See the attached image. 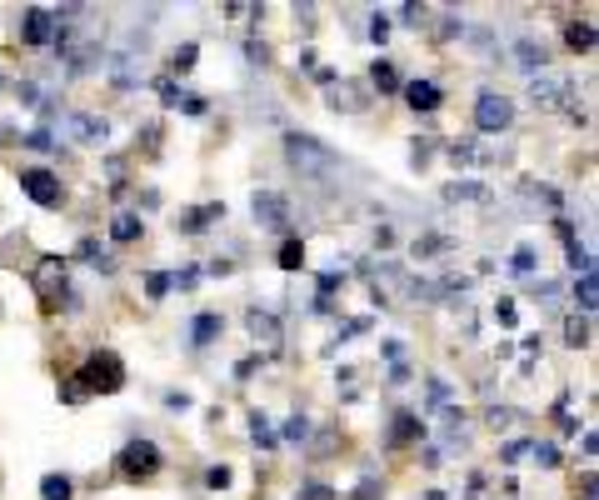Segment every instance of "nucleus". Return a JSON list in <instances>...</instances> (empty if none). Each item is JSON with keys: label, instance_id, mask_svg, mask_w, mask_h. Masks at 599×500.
<instances>
[{"label": "nucleus", "instance_id": "1", "mask_svg": "<svg viewBox=\"0 0 599 500\" xmlns=\"http://www.w3.org/2000/svg\"><path fill=\"white\" fill-rule=\"evenodd\" d=\"M285 160L306 180H325L330 170H340V155L330 151V145H320L315 135H300V131L285 135Z\"/></svg>", "mask_w": 599, "mask_h": 500}, {"label": "nucleus", "instance_id": "2", "mask_svg": "<svg viewBox=\"0 0 599 500\" xmlns=\"http://www.w3.org/2000/svg\"><path fill=\"white\" fill-rule=\"evenodd\" d=\"M75 381L85 385V395H116L125 391V360L116 350H91L81 360V370H75Z\"/></svg>", "mask_w": 599, "mask_h": 500}, {"label": "nucleus", "instance_id": "3", "mask_svg": "<svg viewBox=\"0 0 599 500\" xmlns=\"http://www.w3.org/2000/svg\"><path fill=\"white\" fill-rule=\"evenodd\" d=\"M160 445L155 441H130L125 451L116 455V476L125 480V486H141V480H155L160 476Z\"/></svg>", "mask_w": 599, "mask_h": 500}, {"label": "nucleus", "instance_id": "4", "mask_svg": "<svg viewBox=\"0 0 599 500\" xmlns=\"http://www.w3.org/2000/svg\"><path fill=\"white\" fill-rule=\"evenodd\" d=\"M475 126H480V135H500L515 126V106H510V96H500V91H480V100H475Z\"/></svg>", "mask_w": 599, "mask_h": 500}, {"label": "nucleus", "instance_id": "5", "mask_svg": "<svg viewBox=\"0 0 599 500\" xmlns=\"http://www.w3.org/2000/svg\"><path fill=\"white\" fill-rule=\"evenodd\" d=\"M31 286H36V296L46 300V306H56V300L65 296V286H71V275H65V261H60V255H40L36 271H31Z\"/></svg>", "mask_w": 599, "mask_h": 500}, {"label": "nucleus", "instance_id": "6", "mask_svg": "<svg viewBox=\"0 0 599 500\" xmlns=\"http://www.w3.org/2000/svg\"><path fill=\"white\" fill-rule=\"evenodd\" d=\"M15 176H21V191L31 195L36 205H60V176H56V170L25 166V170H15Z\"/></svg>", "mask_w": 599, "mask_h": 500}, {"label": "nucleus", "instance_id": "7", "mask_svg": "<svg viewBox=\"0 0 599 500\" xmlns=\"http://www.w3.org/2000/svg\"><path fill=\"white\" fill-rule=\"evenodd\" d=\"M56 11H50V5H31V11H25V21H21V40L31 50H40V46H50V40H56Z\"/></svg>", "mask_w": 599, "mask_h": 500}, {"label": "nucleus", "instance_id": "8", "mask_svg": "<svg viewBox=\"0 0 599 500\" xmlns=\"http://www.w3.org/2000/svg\"><path fill=\"white\" fill-rule=\"evenodd\" d=\"M255 226L260 230H290V201L280 191H255Z\"/></svg>", "mask_w": 599, "mask_h": 500}, {"label": "nucleus", "instance_id": "9", "mask_svg": "<svg viewBox=\"0 0 599 500\" xmlns=\"http://www.w3.org/2000/svg\"><path fill=\"white\" fill-rule=\"evenodd\" d=\"M570 91H575V81L570 75H550V71H540L535 85H529L535 106H570Z\"/></svg>", "mask_w": 599, "mask_h": 500}, {"label": "nucleus", "instance_id": "10", "mask_svg": "<svg viewBox=\"0 0 599 500\" xmlns=\"http://www.w3.org/2000/svg\"><path fill=\"white\" fill-rule=\"evenodd\" d=\"M405 91V106L415 110V116H430V110H440V100H445V91H440L435 81H410V85H399Z\"/></svg>", "mask_w": 599, "mask_h": 500}, {"label": "nucleus", "instance_id": "11", "mask_svg": "<svg viewBox=\"0 0 599 500\" xmlns=\"http://www.w3.org/2000/svg\"><path fill=\"white\" fill-rule=\"evenodd\" d=\"M65 126H71V135L81 145H106V135H110V126L100 116H85V110H71L65 116Z\"/></svg>", "mask_w": 599, "mask_h": 500}, {"label": "nucleus", "instance_id": "12", "mask_svg": "<svg viewBox=\"0 0 599 500\" xmlns=\"http://www.w3.org/2000/svg\"><path fill=\"white\" fill-rule=\"evenodd\" d=\"M440 195L450 205H490V186H480V180H450Z\"/></svg>", "mask_w": 599, "mask_h": 500}, {"label": "nucleus", "instance_id": "13", "mask_svg": "<svg viewBox=\"0 0 599 500\" xmlns=\"http://www.w3.org/2000/svg\"><path fill=\"white\" fill-rule=\"evenodd\" d=\"M245 325H250V335H255V341H265V350L280 346V321H275L271 310H250Z\"/></svg>", "mask_w": 599, "mask_h": 500}, {"label": "nucleus", "instance_id": "14", "mask_svg": "<svg viewBox=\"0 0 599 500\" xmlns=\"http://www.w3.org/2000/svg\"><path fill=\"white\" fill-rule=\"evenodd\" d=\"M220 215H225V205H220V201H211V205H195V211H190V215H180L176 226L185 230V236H195V230L215 226V221H220Z\"/></svg>", "mask_w": 599, "mask_h": 500}, {"label": "nucleus", "instance_id": "15", "mask_svg": "<svg viewBox=\"0 0 599 500\" xmlns=\"http://www.w3.org/2000/svg\"><path fill=\"white\" fill-rule=\"evenodd\" d=\"M564 46L575 50V56H589V50H595V25H589V21H570V25H564Z\"/></svg>", "mask_w": 599, "mask_h": 500}, {"label": "nucleus", "instance_id": "16", "mask_svg": "<svg viewBox=\"0 0 599 500\" xmlns=\"http://www.w3.org/2000/svg\"><path fill=\"white\" fill-rule=\"evenodd\" d=\"M424 436V426H420V416L415 410H399L395 416V426H390V445H405V441H420Z\"/></svg>", "mask_w": 599, "mask_h": 500}, {"label": "nucleus", "instance_id": "17", "mask_svg": "<svg viewBox=\"0 0 599 500\" xmlns=\"http://www.w3.org/2000/svg\"><path fill=\"white\" fill-rule=\"evenodd\" d=\"M370 85H375V96H399V71L390 60H375L370 66Z\"/></svg>", "mask_w": 599, "mask_h": 500}, {"label": "nucleus", "instance_id": "18", "mask_svg": "<svg viewBox=\"0 0 599 500\" xmlns=\"http://www.w3.org/2000/svg\"><path fill=\"white\" fill-rule=\"evenodd\" d=\"M220 331H225V321L205 310V316H195V321H190V346H211V341H215Z\"/></svg>", "mask_w": 599, "mask_h": 500}, {"label": "nucleus", "instance_id": "19", "mask_svg": "<svg viewBox=\"0 0 599 500\" xmlns=\"http://www.w3.org/2000/svg\"><path fill=\"white\" fill-rule=\"evenodd\" d=\"M355 91H360V85H340V91H330L325 106L330 110H364V106H370V96H355Z\"/></svg>", "mask_w": 599, "mask_h": 500}, {"label": "nucleus", "instance_id": "20", "mask_svg": "<svg viewBox=\"0 0 599 500\" xmlns=\"http://www.w3.org/2000/svg\"><path fill=\"white\" fill-rule=\"evenodd\" d=\"M110 240H120V246H125V240H141V215H116V221H110Z\"/></svg>", "mask_w": 599, "mask_h": 500}, {"label": "nucleus", "instance_id": "21", "mask_svg": "<svg viewBox=\"0 0 599 500\" xmlns=\"http://www.w3.org/2000/svg\"><path fill=\"white\" fill-rule=\"evenodd\" d=\"M71 476H46L40 480V500H71Z\"/></svg>", "mask_w": 599, "mask_h": 500}, {"label": "nucleus", "instance_id": "22", "mask_svg": "<svg viewBox=\"0 0 599 500\" xmlns=\"http://www.w3.org/2000/svg\"><path fill=\"white\" fill-rule=\"evenodd\" d=\"M515 60L525 66V71H544V50L535 46V40H519V46H515Z\"/></svg>", "mask_w": 599, "mask_h": 500}, {"label": "nucleus", "instance_id": "23", "mask_svg": "<svg viewBox=\"0 0 599 500\" xmlns=\"http://www.w3.org/2000/svg\"><path fill=\"white\" fill-rule=\"evenodd\" d=\"M250 436H255V445H260V451H275V426H271V420H265V416H260V410H255V416H250Z\"/></svg>", "mask_w": 599, "mask_h": 500}, {"label": "nucleus", "instance_id": "24", "mask_svg": "<svg viewBox=\"0 0 599 500\" xmlns=\"http://www.w3.org/2000/svg\"><path fill=\"white\" fill-rule=\"evenodd\" d=\"M275 261H280V271H300V265H306V246H300V240H285Z\"/></svg>", "mask_w": 599, "mask_h": 500}, {"label": "nucleus", "instance_id": "25", "mask_svg": "<svg viewBox=\"0 0 599 500\" xmlns=\"http://www.w3.org/2000/svg\"><path fill=\"white\" fill-rule=\"evenodd\" d=\"M445 250H450L445 236H420L415 240V255H424V261H430V255H445Z\"/></svg>", "mask_w": 599, "mask_h": 500}, {"label": "nucleus", "instance_id": "26", "mask_svg": "<svg viewBox=\"0 0 599 500\" xmlns=\"http://www.w3.org/2000/svg\"><path fill=\"white\" fill-rule=\"evenodd\" d=\"M595 271H589V275H579V290H575V300H579V310H585V316H589V310H595Z\"/></svg>", "mask_w": 599, "mask_h": 500}, {"label": "nucleus", "instance_id": "27", "mask_svg": "<svg viewBox=\"0 0 599 500\" xmlns=\"http://www.w3.org/2000/svg\"><path fill=\"white\" fill-rule=\"evenodd\" d=\"M60 401H65V405H85L91 395H85V385L71 376V381H60Z\"/></svg>", "mask_w": 599, "mask_h": 500}, {"label": "nucleus", "instance_id": "28", "mask_svg": "<svg viewBox=\"0 0 599 500\" xmlns=\"http://www.w3.org/2000/svg\"><path fill=\"white\" fill-rule=\"evenodd\" d=\"M195 60H200V46H180V50H176V60H170V66H176L180 75H185V71H195Z\"/></svg>", "mask_w": 599, "mask_h": 500}, {"label": "nucleus", "instance_id": "29", "mask_svg": "<svg viewBox=\"0 0 599 500\" xmlns=\"http://www.w3.org/2000/svg\"><path fill=\"white\" fill-rule=\"evenodd\" d=\"M350 500H385V486H380V480H360V486L350 490Z\"/></svg>", "mask_w": 599, "mask_h": 500}, {"label": "nucleus", "instance_id": "30", "mask_svg": "<svg viewBox=\"0 0 599 500\" xmlns=\"http://www.w3.org/2000/svg\"><path fill=\"white\" fill-rule=\"evenodd\" d=\"M300 500H340V496H335V486H325V480H310V486L300 490Z\"/></svg>", "mask_w": 599, "mask_h": 500}, {"label": "nucleus", "instance_id": "31", "mask_svg": "<svg viewBox=\"0 0 599 500\" xmlns=\"http://www.w3.org/2000/svg\"><path fill=\"white\" fill-rule=\"evenodd\" d=\"M165 290H170V275H165V271L145 275V296H151V300H160V296H165Z\"/></svg>", "mask_w": 599, "mask_h": 500}, {"label": "nucleus", "instance_id": "32", "mask_svg": "<svg viewBox=\"0 0 599 500\" xmlns=\"http://www.w3.org/2000/svg\"><path fill=\"white\" fill-rule=\"evenodd\" d=\"M564 341H570V346H589V321H570V331H564Z\"/></svg>", "mask_w": 599, "mask_h": 500}, {"label": "nucleus", "instance_id": "33", "mask_svg": "<svg viewBox=\"0 0 599 500\" xmlns=\"http://www.w3.org/2000/svg\"><path fill=\"white\" fill-rule=\"evenodd\" d=\"M205 486H211V490L230 486V465H211V471H205Z\"/></svg>", "mask_w": 599, "mask_h": 500}, {"label": "nucleus", "instance_id": "34", "mask_svg": "<svg viewBox=\"0 0 599 500\" xmlns=\"http://www.w3.org/2000/svg\"><path fill=\"white\" fill-rule=\"evenodd\" d=\"M155 91H160L165 106H180V91H176V81H170V75H160V81H155Z\"/></svg>", "mask_w": 599, "mask_h": 500}, {"label": "nucleus", "instance_id": "35", "mask_svg": "<svg viewBox=\"0 0 599 500\" xmlns=\"http://www.w3.org/2000/svg\"><path fill=\"white\" fill-rule=\"evenodd\" d=\"M510 265H515L519 275H525V271H535V250H529V246H519V250H515V261H510Z\"/></svg>", "mask_w": 599, "mask_h": 500}, {"label": "nucleus", "instance_id": "36", "mask_svg": "<svg viewBox=\"0 0 599 500\" xmlns=\"http://www.w3.org/2000/svg\"><path fill=\"white\" fill-rule=\"evenodd\" d=\"M529 451H535V441H510L505 445V461H525Z\"/></svg>", "mask_w": 599, "mask_h": 500}, {"label": "nucleus", "instance_id": "37", "mask_svg": "<svg viewBox=\"0 0 599 500\" xmlns=\"http://www.w3.org/2000/svg\"><path fill=\"white\" fill-rule=\"evenodd\" d=\"M306 430H310V420H306V416H295L290 426H285V436H290V441H306Z\"/></svg>", "mask_w": 599, "mask_h": 500}, {"label": "nucleus", "instance_id": "38", "mask_svg": "<svg viewBox=\"0 0 599 500\" xmlns=\"http://www.w3.org/2000/svg\"><path fill=\"white\" fill-rule=\"evenodd\" d=\"M490 426L494 430H510V426H515V410H490Z\"/></svg>", "mask_w": 599, "mask_h": 500}, {"label": "nucleus", "instance_id": "39", "mask_svg": "<svg viewBox=\"0 0 599 500\" xmlns=\"http://www.w3.org/2000/svg\"><path fill=\"white\" fill-rule=\"evenodd\" d=\"M25 145H36V151H50V145H56V135H46V131H31V135H25Z\"/></svg>", "mask_w": 599, "mask_h": 500}, {"label": "nucleus", "instance_id": "40", "mask_svg": "<svg viewBox=\"0 0 599 500\" xmlns=\"http://www.w3.org/2000/svg\"><path fill=\"white\" fill-rule=\"evenodd\" d=\"M535 461H540V465H560V451H554V445H535Z\"/></svg>", "mask_w": 599, "mask_h": 500}, {"label": "nucleus", "instance_id": "41", "mask_svg": "<svg viewBox=\"0 0 599 500\" xmlns=\"http://www.w3.org/2000/svg\"><path fill=\"white\" fill-rule=\"evenodd\" d=\"M370 36L385 46V36H390V21H385V15H375V21H370Z\"/></svg>", "mask_w": 599, "mask_h": 500}, {"label": "nucleus", "instance_id": "42", "mask_svg": "<svg viewBox=\"0 0 599 500\" xmlns=\"http://www.w3.org/2000/svg\"><path fill=\"white\" fill-rule=\"evenodd\" d=\"M245 56H250V60H260V66L271 60V56H265V40H250V46H245Z\"/></svg>", "mask_w": 599, "mask_h": 500}, {"label": "nucleus", "instance_id": "43", "mask_svg": "<svg viewBox=\"0 0 599 500\" xmlns=\"http://www.w3.org/2000/svg\"><path fill=\"white\" fill-rule=\"evenodd\" d=\"M420 11H424V5H399V21L415 25V21H420Z\"/></svg>", "mask_w": 599, "mask_h": 500}]
</instances>
